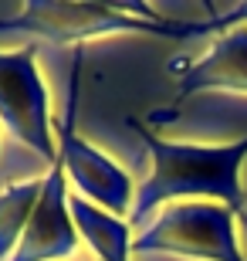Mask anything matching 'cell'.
Listing matches in <instances>:
<instances>
[{"instance_id":"cell-1","label":"cell","mask_w":247,"mask_h":261,"mask_svg":"<svg viewBox=\"0 0 247 261\" xmlns=\"http://www.w3.org/2000/svg\"><path fill=\"white\" fill-rule=\"evenodd\" d=\"M132 133L143 136V146L152 160V170L135 187V203L129 214V227L143 231L146 224L176 200H213L224 203L247 221V194L240 190V166L247 160V136L224 146H200V143H173L152 129L143 119H125Z\"/></svg>"},{"instance_id":"cell-2","label":"cell","mask_w":247,"mask_h":261,"mask_svg":"<svg viewBox=\"0 0 247 261\" xmlns=\"http://www.w3.org/2000/svg\"><path fill=\"white\" fill-rule=\"evenodd\" d=\"M24 31L51 44H81L112 34H152V38L190 41L200 34H220L217 14L207 20H170L139 0H108V4H65V0H31L17 17L0 20V34Z\"/></svg>"},{"instance_id":"cell-3","label":"cell","mask_w":247,"mask_h":261,"mask_svg":"<svg viewBox=\"0 0 247 261\" xmlns=\"http://www.w3.org/2000/svg\"><path fill=\"white\" fill-rule=\"evenodd\" d=\"M129 251L193 261H247L237 244V214L213 200L166 203L132 238Z\"/></svg>"},{"instance_id":"cell-4","label":"cell","mask_w":247,"mask_h":261,"mask_svg":"<svg viewBox=\"0 0 247 261\" xmlns=\"http://www.w3.org/2000/svg\"><path fill=\"white\" fill-rule=\"evenodd\" d=\"M0 122L17 143L31 146L41 160H58V136L51 133L48 85L38 71V44L0 51Z\"/></svg>"},{"instance_id":"cell-5","label":"cell","mask_w":247,"mask_h":261,"mask_svg":"<svg viewBox=\"0 0 247 261\" xmlns=\"http://www.w3.org/2000/svg\"><path fill=\"white\" fill-rule=\"evenodd\" d=\"M81 65V61H78ZM78 65L71 75V92H68V109H65V122L58 129V163L65 166L68 184L78 187V197L88 203L102 207L112 217L129 221L135 203V187L132 176L115 163L108 153L95 149V146L81 139L75 133V98H78Z\"/></svg>"},{"instance_id":"cell-6","label":"cell","mask_w":247,"mask_h":261,"mask_svg":"<svg viewBox=\"0 0 247 261\" xmlns=\"http://www.w3.org/2000/svg\"><path fill=\"white\" fill-rule=\"evenodd\" d=\"M68 176L65 166L51 163V170L44 173V187H41L38 207L28 221V231L20 238L17 251L10 261H65L78 251V227L71 221L68 211Z\"/></svg>"},{"instance_id":"cell-7","label":"cell","mask_w":247,"mask_h":261,"mask_svg":"<svg viewBox=\"0 0 247 261\" xmlns=\"http://www.w3.org/2000/svg\"><path fill=\"white\" fill-rule=\"evenodd\" d=\"M176 106L200 92H247V24L224 31L200 58H173Z\"/></svg>"},{"instance_id":"cell-8","label":"cell","mask_w":247,"mask_h":261,"mask_svg":"<svg viewBox=\"0 0 247 261\" xmlns=\"http://www.w3.org/2000/svg\"><path fill=\"white\" fill-rule=\"evenodd\" d=\"M68 211H71V221H75L78 234L95 251V261L129 258V248H132V227H129V221L105 214L102 207L81 200L78 194L68 200Z\"/></svg>"},{"instance_id":"cell-9","label":"cell","mask_w":247,"mask_h":261,"mask_svg":"<svg viewBox=\"0 0 247 261\" xmlns=\"http://www.w3.org/2000/svg\"><path fill=\"white\" fill-rule=\"evenodd\" d=\"M41 187H44V176L41 180H20V184H10L7 190H0V261L14 258L20 238L28 231L31 214L38 207Z\"/></svg>"}]
</instances>
